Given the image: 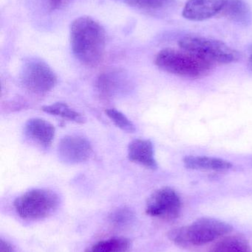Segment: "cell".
<instances>
[{"instance_id":"1","label":"cell","mask_w":252,"mask_h":252,"mask_svg":"<svg viewBox=\"0 0 252 252\" xmlns=\"http://www.w3.org/2000/svg\"><path fill=\"white\" fill-rule=\"evenodd\" d=\"M72 53L83 64L96 66L105 54L106 35L102 25L89 16L75 19L71 26Z\"/></svg>"},{"instance_id":"2","label":"cell","mask_w":252,"mask_h":252,"mask_svg":"<svg viewBox=\"0 0 252 252\" xmlns=\"http://www.w3.org/2000/svg\"><path fill=\"white\" fill-rule=\"evenodd\" d=\"M232 226L226 222L201 218L189 226L178 227L168 232V238L180 247H200L232 232Z\"/></svg>"},{"instance_id":"3","label":"cell","mask_w":252,"mask_h":252,"mask_svg":"<svg viewBox=\"0 0 252 252\" xmlns=\"http://www.w3.org/2000/svg\"><path fill=\"white\" fill-rule=\"evenodd\" d=\"M155 62L164 72L189 78L204 76L208 74L212 66L189 52L169 48L160 51Z\"/></svg>"},{"instance_id":"4","label":"cell","mask_w":252,"mask_h":252,"mask_svg":"<svg viewBox=\"0 0 252 252\" xmlns=\"http://www.w3.org/2000/svg\"><path fill=\"white\" fill-rule=\"evenodd\" d=\"M179 46L210 65L233 63L241 58L238 51L225 43L206 37L188 35L179 41Z\"/></svg>"},{"instance_id":"5","label":"cell","mask_w":252,"mask_h":252,"mask_svg":"<svg viewBox=\"0 0 252 252\" xmlns=\"http://www.w3.org/2000/svg\"><path fill=\"white\" fill-rule=\"evenodd\" d=\"M59 204V198L56 192L50 189H35L18 197L13 207L22 219L36 220L53 214Z\"/></svg>"},{"instance_id":"6","label":"cell","mask_w":252,"mask_h":252,"mask_svg":"<svg viewBox=\"0 0 252 252\" xmlns=\"http://www.w3.org/2000/svg\"><path fill=\"white\" fill-rule=\"evenodd\" d=\"M21 81L25 90L41 95L54 88L57 84V76L47 63L33 60L25 63L22 68Z\"/></svg>"},{"instance_id":"7","label":"cell","mask_w":252,"mask_h":252,"mask_svg":"<svg viewBox=\"0 0 252 252\" xmlns=\"http://www.w3.org/2000/svg\"><path fill=\"white\" fill-rule=\"evenodd\" d=\"M182 202L179 194L170 188L155 190L148 198L146 213L151 217L166 220L178 219L181 213Z\"/></svg>"},{"instance_id":"8","label":"cell","mask_w":252,"mask_h":252,"mask_svg":"<svg viewBox=\"0 0 252 252\" xmlns=\"http://www.w3.org/2000/svg\"><path fill=\"white\" fill-rule=\"evenodd\" d=\"M93 153L91 144L82 136L69 135L61 139L58 145L59 158L66 164H76L89 159Z\"/></svg>"},{"instance_id":"9","label":"cell","mask_w":252,"mask_h":252,"mask_svg":"<svg viewBox=\"0 0 252 252\" xmlns=\"http://www.w3.org/2000/svg\"><path fill=\"white\" fill-rule=\"evenodd\" d=\"M225 0H188L183 10V16L191 21L206 20L220 13Z\"/></svg>"},{"instance_id":"10","label":"cell","mask_w":252,"mask_h":252,"mask_svg":"<svg viewBox=\"0 0 252 252\" xmlns=\"http://www.w3.org/2000/svg\"><path fill=\"white\" fill-rule=\"evenodd\" d=\"M55 133L54 126L40 118L29 120L25 126L27 137L44 148H48L51 145Z\"/></svg>"},{"instance_id":"11","label":"cell","mask_w":252,"mask_h":252,"mask_svg":"<svg viewBox=\"0 0 252 252\" xmlns=\"http://www.w3.org/2000/svg\"><path fill=\"white\" fill-rule=\"evenodd\" d=\"M128 158L133 162L146 168L155 170L158 167L153 145L148 139H136L132 141L128 146Z\"/></svg>"},{"instance_id":"12","label":"cell","mask_w":252,"mask_h":252,"mask_svg":"<svg viewBox=\"0 0 252 252\" xmlns=\"http://www.w3.org/2000/svg\"><path fill=\"white\" fill-rule=\"evenodd\" d=\"M185 167L192 170L223 172L229 170L232 164L229 161L214 157L189 156L183 159Z\"/></svg>"},{"instance_id":"13","label":"cell","mask_w":252,"mask_h":252,"mask_svg":"<svg viewBox=\"0 0 252 252\" xmlns=\"http://www.w3.org/2000/svg\"><path fill=\"white\" fill-rule=\"evenodd\" d=\"M219 14L241 25H247L251 20V10L244 0H225Z\"/></svg>"},{"instance_id":"14","label":"cell","mask_w":252,"mask_h":252,"mask_svg":"<svg viewBox=\"0 0 252 252\" xmlns=\"http://www.w3.org/2000/svg\"><path fill=\"white\" fill-rule=\"evenodd\" d=\"M209 252H251L247 240L242 235L225 237L213 246Z\"/></svg>"},{"instance_id":"15","label":"cell","mask_w":252,"mask_h":252,"mask_svg":"<svg viewBox=\"0 0 252 252\" xmlns=\"http://www.w3.org/2000/svg\"><path fill=\"white\" fill-rule=\"evenodd\" d=\"M43 112L50 114L54 116L60 117L64 119L76 123V124H84L85 118L79 112L70 107L65 103H56L49 106H44L41 108Z\"/></svg>"},{"instance_id":"16","label":"cell","mask_w":252,"mask_h":252,"mask_svg":"<svg viewBox=\"0 0 252 252\" xmlns=\"http://www.w3.org/2000/svg\"><path fill=\"white\" fill-rule=\"evenodd\" d=\"M130 242L124 238H112L99 241L92 246L86 252H128Z\"/></svg>"},{"instance_id":"17","label":"cell","mask_w":252,"mask_h":252,"mask_svg":"<svg viewBox=\"0 0 252 252\" xmlns=\"http://www.w3.org/2000/svg\"><path fill=\"white\" fill-rule=\"evenodd\" d=\"M120 77L112 72L104 73L99 76L96 82L98 91L102 97H110L116 93L120 87Z\"/></svg>"},{"instance_id":"18","label":"cell","mask_w":252,"mask_h":252,"mask_svg":"<svg viewBox=\"0 0 252 252\" xmlns=\"http://www.w3.org/2000/svg\"><path fill=\"white\" fill-rule=\"evenodd\" d=\"M107 116L112 121L117 127L127 133H133L136 130L134 124L124 115L122 112L116 109H107L105 111Z\"/></svg>"},{"instance_id":"19","label":"cell","mask_w":252,"mask_h":252,"mask_svg":"<svg viewBox=\"0 0 252 252\" xmlns=\"http://www.w3.org/2000/svg\"><path fill=\"white\" fill-rule=\"evenodd\" d=\"M173 0H125L132 7L146 10H158L165 8L171 4Z\"/></svg>"},{"instance_id":"20","label":"cell","mask_w":252,"mask_h":252,"mask_svg":"<svg viewBox=\"0 0 252 252\" xmlns=\"http://www.w3.org/2000/svg\"><path fill=\"white\" fill-rule=\"evenodd\" d=\"M134 218L133 212L130 209L120 208L114 211L111 214L110 220L114 225L118 226H123L128 224Z\"/></svg>"},{"instance_id":"21","label":"cell","mask_w":252,"mask_h":252,"mask_svg":"<svg viewBox=\"0 0 252 252\" xmlns=\"http://www.w3.org/2000/svg\"><path fill=\"white\" fill-rule=\"evenodd\" d=\"M47 9L52 10H60L71 4L74 0H41Z\"/></svg>"},{"instance_id":"22","label":"cell","mask_w":252,"mask_h":252,"mask_svg":"<svg viewBox=\"0 0 252 252\" xmlns=\"http://www.w3.org/2000/svg\"><path fill=\"white\" fill-rule=\"evenodd\" d=\"M0 252H16L14 249L12 247L9 243L7 241L1 240L0 241Z\"/></svg>"},{"instance_id":"23","label":"cell","mask_w":252,"mask_h":252,"mask_svg":"<svg viewBox=\"0 0 252 252\" xmlns=\"http://www.w3.org/2000/svg\"><path fill=\"white\" fill-rule=\"evenodd\" d=\"M249 63H250V65L252 68V55L251 56H250V60H249Z\"/></svg>"}]
</instances>
